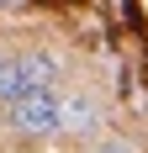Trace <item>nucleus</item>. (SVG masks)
Listing matches in <instances>:
<instances>
[{"instance_id":"5","label":"nucleus","mask_w":148,"mask_h":153,"mask_svg":"<svg viewBox=\"0 0 148 153\" xmlns=\"http://www.w3.org/2000/svg\"><path fill=\"white\" fill-rule=\"evenodd\" d=\"M16 5H27V0H0V11H16Z\"/></svg>"},{"instance_id":"4","label":"nucleus","mask_w":148,"mask_h":153,"mask_svg":"<svg viewBox=\"0 0 148 153\" xmlns=\"http://www.w3.org/2000/svg\"><path fill=\"white\" fill-rule=\"evenodd\" d=\"M90 153H138V148H132V143H122V137H106V143H95Z\"/></svg>"},{"instance_id":"3","label":"nucleus","mask_w":148,"mask_h":153,"mask_svg":"<svg viewBox=\"0 0 148 153\" xmlns=\"http://www.w3.org/2000/svg\"><path fill=\"white\" fill-rule=\"evenodd\" d=\"M95 116H101V111H95V100H90V95H64L58 127H64V132H90V127H95Z\"/></svg>"},{"instance_id":"2","label":"nucleus","mask_w":148,"mask_h":153,"mask_svg":"<svg viewBox=\"0 0 148 153\" xmlns=\"http://www.w3.org/2000/svg\"><path fill=\"white\" fill-rule=\"evenodd\" d=\"M58 116H64V100L53 90H37V95L11 106V132L16 137H53V132H64Z\"/></svg>"},{"instance_id":"1","label":"nucleus","mask_w":148,"mask_h":153,"mask_svg":"<svg viewBox=\"0 0 148 153\" xmlns=\"http://www.w3.org/2000/svg\"><path fill=\"white\" fill-rule=\"evenodd\" d=\"M53 85H58V63L48 53H27L16 63H0V106H16V100H27L37 90H53Z\"/></svg>"}]
</instances>
